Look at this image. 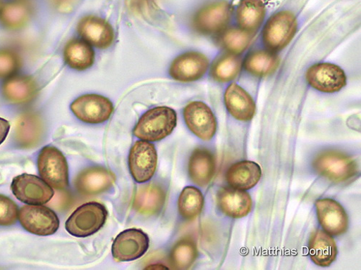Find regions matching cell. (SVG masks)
<instances>
[{
	"mask_svg": "<svg viewBox=\"0 0 361 270\" xmlns=\"http://www.w3.org/2000/svg\"><path fill=\"white\" fill-rule=\"evenodd\" d=\"M313 167L319 175L337 184L347 182L357 173L355 162L335 150H327L319 154L313 161Z\"/></svg>",
	"mask_w": 361,
	"mask_h": 270,
	"instance_id": "4",
	"label": "cell"
},
{
	"mask_svg": "<svg viewBox=\"0 0 361 270\" xmlns=\"http://www.w3.org/2000/svg\"><path fill=\"white\" fill-rule=\"evenodd\" d=\"M39 93L36 80L31 76L17 75L9 77L2 86V95L10 103L23 105L32 102Z\"/></svg>",
	"mask_w": 361,
	"mask_h": 270,
	"instance_id": "19",
	"label": "cell"
},
{
	"mask_svg": "<svg viewBox=\"0 0 361 270\" xmlns=\"http://www.w3.org/2000/svg\"><path fill=\"white\" fill-rule=\"evenodd\" d=\"M279 65L276 53L264 49L250 51L245 59L243 67L249 74L264 77L275 72Z\"/></svg>",
	"mask_w": 361,
	"mask_h": 270,
	"instance_id": "27",
	"label": "cell"
},
{
	"mask_svg": "<svg viewBox=\"0 0 361 270\" xmlns=\"http://www.w3.org/2000/svg\"><path fill=\"white\" fill-rule=\"evenodd\" d=\"M262 176L260 166L251 161H243L231 165L226 172V179L231 188L248 191L255 187Z\"/></svg>",
	"mask_w": 361,
	"mask_h": 270,
	"instance_id": "23",
	"label": "cell"
},
{
	"mask_svg": "<svg viewBox=\"0 0 361 270\" xmlns=\"http://www.w3.org/2000/svg\"><path fill=\"white\" fill-rule=\"evenodd\" d=\"M116 182L115 174L102 167H88L75 179L76 191L83 196H93L110 190Z\"/></svg>",
	"mask_w": 361,
	"mask_h": 270,
	"instance_id": "14",
	"label": "cell"
},
{
	"mask_svg": "<svg viewBox=\"0 0 361 270\" xmlns=\"http://www.w3.org/2000/svg\"><path fill=\"white\" fill-rule=\"evenodd\" d=\"M209 68V60L197 51L187 52L178 56L172 63L169 73L180 82H194L204 77Z\"/></svg>",
	"mask_w": 361,
	"mask_h": 270,
	"instance_id": "15",
	"label": "cell"
},
{
	"mask_svg": "<svg viewBox=\"0 0 361 270\" xmlns=\"http://www.w3.org/2000/svg\"><path fill=\"white\" fill-rule=\"evenodd\" d=\"M176 112L168 107H157L147 111L134 129L136 137L154 142L169 136L176 127Z\"/></svg>",
	"mask_w": 361,
	"mask_h": 270,
	"instance_id": "1",
	"label": "cell"
},
{
	"mask_svg": "<svg viewBox=\"0 0 361 270\" xmlns=\"http://www.w3.org/2000/svg\"><path fill=\"white\" fill-rule=\"evenodd\" d=\"M32 15L31 5L23 1L11 2L0 8V22L7 29L17 31L28 23Z\"/></svg>",
	"mask_w": 361,
	"mask_h": 270,
	"instance_id": "29",
	"label": "cell"
},
{
	"mask_svg": "<svg viewBox=\"0 0 361 270\" xmlns=\"http://www.w3.org/2000/svg\"><path fill=\"white\" fill-rule=\"evenodd\" d=\"M165 201L166 193L161 186L147 184L137 191L133 207L140 214L153 216L161 211Z\"/></svg>",
	"mask_w": 361,
	"mask_h": 270,
	"instance_id": "24",
	"label": "cell"
},
{
	"mask_svg": "<svg viewBox=\"0 0 361 270\" xmlns=\"http://www.w3.org/2000/svg\"><path fill=\"white\" fill-rule=\"evenodd\" d=\"M79 35L89 44L99 49L109 48L114 39V30L106 20L96 17L87 16L78 25Z\"/></svg>",
	"mask_w": 361,
	"mask_h": 270,
	"instance_id": "17",
	"label": "cell"
},
{
	"mask_svg": "<svg viewBox=\"0 0 361 270\" xmlns=\"http://www.w3.org/2000/svg\"><path fill=\"white\" fill-rule=\"evenodd\" d=\"M11 130V124L6 119L0 117V145L7 139Z\"/></svg>",
	"mask_w": 361,
	"mask_h": 270,
	"instance_id": "37",
	"label": "cell"
},
{
	"mask_svg": "<svg viewBox=\"0 0 361 270\" xmlns=\"http://www.w3.org/2000/svg\"><path fill=\"white\" fill-rule=\"evenodd\" d=\"M37 165L41 178L52 188L64 191L68 188V164L57 148L52 146L44 147L39 155Z\"/></svg>",
	"mask_w": 361,
	"mask_h": 270,
	"instance_id": "3",
	"label": "cell"
},
{
	"mask_svg": "<svg viewBox=\"0 0 361 270\" xmlns=\"http://www.w3.org/2000/svg\"><path fill=\"white\" fill-rule=\"evenodd\" d=\"M2 8V0H0V8Z\"/></svg>",
	"mask_w": 361,
	"mask_h": 270,
	"instance_id": "38",
	"label": "cell"
},
{
	"mask_svg": "<svg viewBox=\"0 0 361 270\" xmlns=\"http://www.w3.org/2000/svg\"><path fill=\"white\" fill-rule=\"evenodd\" d=\"M21 66V58L16 51L0 49V79L14 76Z\"/></svg>",
	"mask_w": 361,
	"mask_h": 270,
	"instance_id": "34",
	"label": "cell"
},
{
	"mask_svg": "<svg viewBox=\"0 0 361 270\" xmlns=\"http://www.w3.org/2000/svg\"><path fill=\"white\" fill-rule=\"evenodd\" d=\"M71 108L81 122L90 124L106 122L114 110L112 103L98 95L80 96L71 104Z\"/></svg>",
	"mask_w": 361,
	"mask_h": 270,
	"instance_id": "11",
	"label": "cell"
},
{
	"mask_svg": "<svg viewBox=\"0 0 361 270\" xmlns=\"http://www.w3.org/2000/svg\"><path fill=\"white\" fill-rule=\"evenodd\" d=\"M231 15L229 4L216 1L200 9L193 18L192 25L195 31L201 34L218 35L228 27Z\"/></svg>",
	"mask_w": 361,
	"mask_h": 270,
	"instance_id": "8",
	"label": "cell"
},
{
	"mask_svg": "<svg viewBox=\"0 0 361 270\" xmlns=\"http://www.w3.org/2000/svg\"><path fill=\"white\" fill-rule=\"evenodd\" d=\"M242 68V58L238 55L227 52L215 60L210 73L214 80L222 83L228 82L238 76Z\"/></svg>",
	"mask_w": 361,
	"mask_h": 270,
	"instance_id": "31",
	"label": "cell"
},
{
	"mask_svg": "<svg viewBox=\"0 0 361 270\" xmlns=\"http://www.w3.org/2000/svg\"><path fill=\"white\" fill-rule=\"evenodd\" d=\"M253 36L238 27H227L218 34V44L228 53L238 55L248 49Z\"/></svg>",
	"mask_w": 361,
	"mask_h": 270,
	"instance_id": "30",
	"label": "cell"
},
{
	"mask_svg": "<svg viewBox=\"0 0 361 270\" xmlns=\"http://www.w3.org/2000/svg\"><path fill=\"white\" fill-rule=\"evenodd\" d=\"M11 191L18 200L27 205L47 204L54 195L53 188L43 179L26 173L13 178Z\"/></svg>",
	"mask_w": 361,
	"mask_h": 270,
	"instance_id": "7",
	"label": "cell"
},
{
	"mask_svg": "<svg viewBox=\"0 0 361 270\" xmlns=\"http://www.w3.org/2000/svg\"><path fill=\"white\" fill-rule=\"evenodd\" d=\"M188 170L192 181L200 187L212 182L216 170V161L214 154L205 148H197L191 155Z\"/></svg>",
	"mask_w": 361,
	"mask_h": 270,
	"instance_id": "21",
	"label": "cell"
},
{
	"mask_svg": "<svg viewBox=\"0 0 361 270\" xmlns=\"http://www.w3.org/2000/svg\"><path fill=\"white\" fill-rule=\"evenodd\" d=\"M319 221L325 232L338 236L348 228V217L343 206L332 199H322L316 202Z\"/></svg>",
	"mask_w": 361,
	"mask_h": 270,
	"instance_id": "16",
	"label": "cell"
},
{
	"mask_svg": "<svg viewBox=\"0 0 361 270\" xmlns=\"http://www.w3.org/2000/svg\"><path fill=\"white\" fill-rule=\"evenodd\" d=\"M148 236L141 229H130L120 233L111 248L116 262H130L142 257L148 250Z\"/></svg>",
	"mask_w": 361,
	"mask_h": 270,
	"instance_id": "10",
	"label": "cell"
},
{
	"mask_svg": "<svg viewBox=\"0 0 361 270\" xmlns=\"http://www.w3.org/2000/svg\"><path fill=\"white\" fill-rule=\"evenodd\" d=\"M310 255L318 266H328L337 257V246L334 238L322 230L317 231L310 242Z\"/></svg>",
	"mask_w": 361,
	"mask_h": 270,
	"instance_id": "26",
	"label": "cell"
},
{
	"mask_svg": "<svg viewBox=\"0 0 361 270\" xmlns=\"http://www.w3.org/2000/svg\"><path fill=\"white\" fill-rule=\"evenodd\" d=\"M184 117L189 129L204 141L212 139L217 131L214 113L206 104L195 101L189 103L184 110Z\"/></svg>",
	"mask_w": 361,
	"mask_h": 270,
	"instance_id": "12",
	"label": "cell"
},
{
	"mask_svg": "<svg viewBox=\"0 0 361 270\" xmlns=\"http://www.w3.org/2000/svg\"><path fill=\"white\" fill-rule=\"evenodd\" d=\"M266 15L262 0H242L235 13L238 27L254 34L262 26Z\"/></svg>",
	"mask_w": 361,
	"mask_h": 270,
	"instance_id": "25",
	"label": "cell"
},
{
	"mask_svg": "<svg viewBox=\"0 0 361 270\" xmlns=\"http://www.w3.org/2000/svg\"><path fill=\"white\" fill-rule=\"evenodd\" d=\"M15 141L23 148H32L42 141L44 127L39 115L34 112L22 114L15 125Z\"/></svg>",
	"mask_w": 361,
	"mask_h": 270,
	"instance_id": "18",
	"label": "cell"
},
{
	"mask_svg": "<svg viewBox=\"0 0 361 270\" xmlns=\"http://www.w3.org/2000/svg\"><path fill=\"white\" fill-rule=\"evenodd\" d=\"M52 7L60 13L72 12L78 3V0H49Z\"/></svg>",
	"mask_w": 361,
	"mask_h": 270,
	"instance_id": "36",
	"label": "cell"
},
{
	"mask_svg": "<svg viewBox=\"0 0 361 270\" xmlns=\"http://www.w3.org/2000/svg\"><path fill=\"white\" fill-rule=\"evenodd\" d=\"M218 203L222 212L233 219L247 217L252 208L250 195L245 191L233 188H225L219 191Z\"/></svg>",
	"mask_w": 361,
	"mask_h": 270,
	"instance_id": "22",
	"label": "cell"
},
{
	"mask_svg": "<svg viewBox=\"0 0 361 270\" xmlns=\"http://www.w3.org/2000/svg\"><path fill=\"white\" fill-rule=\"evenodd\" d=\"M94 51L87 42L71 39L64 49V60L72 69L83 71L92 68L94 63Z\"/></svg>",
	"mask_w": 361,
	"mask_h": 270,
	"instance_id": "28",
	"label": "cell"
},
{
	"mask_svg": "<svg viewBox=\"0 0 361 270\" xmlns=\"http://www.w3.org/2000/svg\"><path fill=\"white\" fill-rule=\"evenodd\" d=\"M18 220L25 231L41 236L55 233L60 224L54 212L44 205H23L19 210Z\"/></svg>",
	"mask_w": 361,
	"mask_h": 270,
	"instance_id": "6",
	"label": "cell"
},
{
	"mask_svg": "<svg viewBox=\"0 0 361 270\" xmlns=\"http://www.w3.org/2000/svg\"><path fill=\"white\" fill-rule=\"evenodd\" d=\"M224 101L228 111L238 121H251L255 115L254 100L245 89L235 83H232L227 88Z\"/></svg>",
	"mask_w": 361,
	"mask_h": 270,
	"instance_id": "20",
	"label": "cell"
},
{
	"mask_svg": "<svg viewBox=\"0 0 361 270\" xmlns=\"http://www.w3.org/2000/svg\"><path fill=\"white\" fill-rule=\"evenodd\" d=\"M204 197L195 187H187L180 193L178 200V213L186 221H194L202 211Z\"/></svg>",
	"mask_w": 361,
	"mask_h": 270,
	"instance_id": "32",
	"label": "cell"
},
{
	"mask_svg": "<svg viewBox=\"0 0 361 270\" xmlns=\"http://www.w3.org/2000/svg\"><path fill=\"white\" fill-rule=\"evenodd\" d=\"M19 209L8 197L0 194V226H11L18 220Z\"/></svg>",
	"mask_w": 361,
	"mask_h": 270,
	"instance_id": "35",
	"label": "cell"
},
{
	"mask_svg": "<svg viewBox=\"0 0 361 270\" xmlns=\"http://www.w3.org/2000/svg\"><path fill=\"white\" fill-rule=\"evenodd\" d=\"M158 155L155 146L147 141L135 142L129 155L130 173L138 184H144L152 179L157 170Z\"/></svg>",
	"mask_w": 361,
	"mask_h": 270,
	"instance_id": "9",
	"label": "cell"
},
{
	"mask_svg": "<svg viewBox=\"0 0 361 270\" xmlns=\"http://www.w3.org/2000/svg\"><path fill=\"white\" fill-rule=\"evenodd\" d=\"M306 77L312 88L325 94L339 92L347 83L343 70L329 63L317 64L310 68Z\"/></svg>",
	"mask_w": 361,
	"mask_h": 270,
	"instance_id": "13",
	"label": "cell"
},
{
	"mask_svg": "<svg viewBox=\"0 0 361 270\" xmlns=\"http://www.w3.org/2000/svg\"><path fill=\"white\" fill-rule=\"evenodd\" d=\"M297 30L295 16L288 11H281L271 17L262 31V41L266 49L277 53L293 40Z\"/></svg>",
	"mask_w": 361,
	"mask_h": 270,
	"instance_id": "5",
	"label": "cell"
},
{
	"mask_svg": "<svg viewBox=\"0 0 361 270\" xmlns=\"http://www.w3.org/2000/svg\"><path fill=\"white\" fill-rule=\"evenodd\" d=\"M198 255L195 242L190 238H184L173 247L169 262L175 269H189L196 261Z\"/></svg>",
	"mask_w": 361,
	"mask_h": 270,
	"instance_id": "33",
	"label": "cell"
},
{
	"mask_svg": "<svg viewBox=\"0 0 361 270\" xmlns=\"http://www.w3.org/2000/svg\"><path fill=\"white\" fill-rule=\"evenodd\" d=\"M107 217L104 205L97 202L85 203L68 218L66 229L73 236L87 237L97 233L105 225Z\"/></svg>",
	"mask_w": 361,
	"mask_h": 270,
	"instance_id": "2",
	"label": "cell"
}]
</instances>
